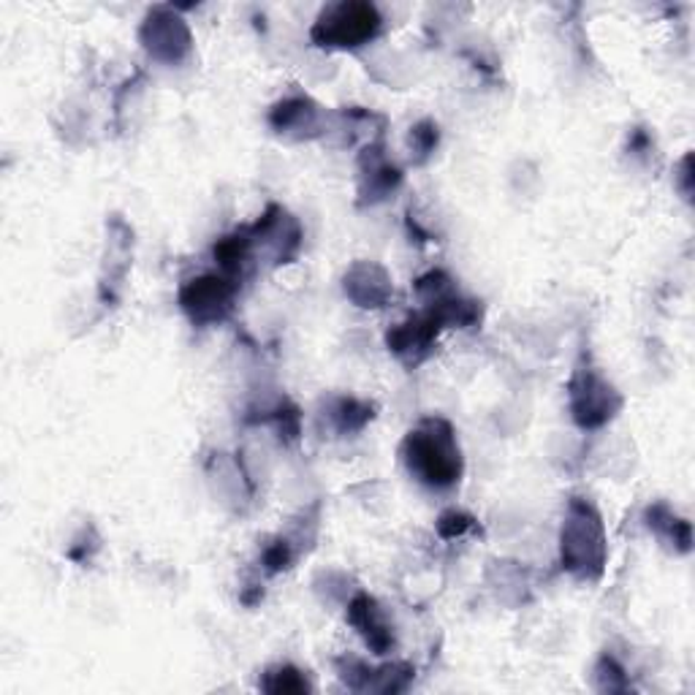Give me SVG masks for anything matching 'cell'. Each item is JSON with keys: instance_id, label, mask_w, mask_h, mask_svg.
Instances as JSON below:
<instances>
[{"instance_id": "ac0fdd59", "label": "cell", "mask_w": 695, "mask_h": 695, "mask_svg": "<svg viewBox=\"0 0 695 695\" xmlns=\"http://www.w3.org/2000/svg\"><path fill=\"white\" fill-rule=\"evenodd\" d=\"M291 559H294L291 544H288L286 538H278V540H272L267 549H264L261 563H264V568L269 570V574H280V570H286L288 565H291Z\"/></svg>"}, {"instance_id": "d6986e66", "label": "cell", "mask_w": 695, "mask_h": 695, "mask_svg": "<svg viewBox=\"0 0 695 695\" xmlns=\"http://www.w3.org/2000/svg\"><path fill=\"white\" fill-rule=\"evenodd\" d=\"M473 525H476V522H473V516L465 514V510H446L438 522V533L443 538H459V535H465Z\"/></svg>"}, {"instance_id": "8fae6325", "label": "cell", "mask_w": 695, "mask_h": 695, "mask_svg": "<svg viewBox=\"0 0 695 695\" xmlns=\"http://www.w3.org/2000/svg\"><path fill=\"white\" fill-rule=\"evenodd\" d=\"M269 122H272V128L278 133L299 131V137H305L307 131H316L318 128V109L310 98L294 96V98H286V101H280L278 107L272 109Z\"/></svg>"}, {"instance_id": "9c48e42d", "label": "cell", "mask_w": 695, "mask_h": 695, "mask_svg": "<svg viewBox=\"0 0 695 695\" xmlns=\"http://www.w3.org/2000/svg\"><path fill=\"white\" fill-rule=\"evenodd\" d=\"M346 294L359 307H367V310L373 307L375 310V307H384L391 299V278L378 264L359 261L348 269Z\"/></svg>"}, {"instance_id": "5bb4252c", "label": "cell", "mask_w": 695, "mask_h": 695, "mask_svg": "<svg viewBox=\"0 0 695 695\" xmlns=\"http://www.w3.org/2000/svg\"><path fill=\"white\" fill-rule=\"evenodd\" d=\"M331 418H335V427L340 435L361 433L375 418V405L354 397H340L331 408Z\"/></svg>"}, {"instance_id": "52a82bcc", "label": "cell", "mask_w": 695, "mask_h": 695, "mask_svg": "<svg viewBox=\"0 0 695 695\" xmlns=\"http://www.w3.org/2000/svg\"><path fill=\"white\" fill-rule=\"evenodd\" d=\"M141 41L152 58L163 60V63H177L188 54L190 49V33L177 17L166 14V11H156L147 17L145 28H141Z\"/></svg>"}, {"instance_id": "7a4b0ae2", "label": "cell", "mask_w": 695, "mask_h": 695, "mask_svg": "<svg viewBox=\"0 0 695 695\" xmlns=\"http://www.w3.org/2000/svg\"><path fill=\"white\" fill-rule=\"evenodd\" d=\"M559 555L563 568L582 582L600 579L608 559L606 530L598 508L584 497H574L568 503L563 530H559Z\"/></svg>"}, {"instance_id": "3957f363", "label": "cell", "mask_w": 695, "mask_h": 695, "mask_svg": "<svg viewBox=\"0 0 695 695\" xmlns=\"http://www.w3.org/2000/svg\"><path fill=\"white\" fill-rule=\"evenodd\" d=\"M380 33V14L370 3H335L326 6L312 28L318 47L354 49L367 44Z\"/></svg>"}, {"instance_id": "2e32d148", "label": "cell", "mask_w": 695, "mask_h": 695, "mask_svg": "<svg viewBox=\"0 0 695 695\" xmlns=\"http://www.w3.org/2000/svg\"><path fill=\"white\" fill-rule=\"evenodd\" d=\"M595 676H598V687H600V691L625 693L627 687H631V685H627L625 668L619 666V663L614 661V657H608V655H603V657H600L598 668H595Z\"/></svg>"}, {"instance_id": "4fadbf2b", "label": "cell", "mask_w": 695, "mask_h": 695, "mask_svg": "<svg viewBox=\"0 0 695 695\" xmlns=\"http://www.w3.org/2000/svg\"><path fill=\"white\" fill-rule=\"evenodd\" d=\"M250 250H254V239H250L248 231H237L229 234V237L218 239L215 245V261L220 264V269L226 272V278H237L245 269V264L250 261Z\"/></svg>"}, {"instance_id": "8992f818", "label": "cell", "mask_w": 695, "mask_h": 695, "mask_svg": "<svg viewBox=\"0 0 695 695\" xmlns=\"http://www.w3.org/2000/svg\"><path fill=\"white\" fill-rule=\"evenodd\" d=\"M443 324L435 312L424 310L418 316H410L408 321L397 324L395 329H389L386 335V346L395 356L405 361V365H418L429 356L435 340H438Z\"/></svg>"}, {"instance_id": "6da1fadb", "label": "cell", "mask_w": 695, "mask_h": 695, "mask_svg": "<svg viewBox=\"0 0 695 695\" xmlns=\"http://www.w3.org/2000/svg\"><path fill=\"white\" fill-rule=\"evenodd\" d=\"M403 459L421 484L448 489L463 478V451L446 418H424L403 443Z\"/></svg>"}, {"instance_id": "30bf717a", "label": "cell", "mask_w": 695, "mask_h": 695, "mask_svg": "<svg viewBox=\"0 0 695 695\" xmlns=\"http://www.w3.org/2000/svg\"><path fill=\"white\" fill-rule=\"evenodd\" d=\"M365 152H370V166L361 163L365 175H361V201H384L386 196H391L403 182V171L397 166L386 163L380 156V147L370 145Z\"/></svg>"}, {"instance_id": "277c9868", "label": "cell", "mask_w": 695, "mask_h": 695, "mask_svg": "<svg viewBox=\"0 0 695 695\" xmlns=\"http://www.w3.org/2000/svg\"><path fill=\"white\" fill-rule=\"evenodd\" d=\"M570 391V416L582 429L606 427L623 408V397L608 384L595 367H576L574 378L568 384Z\"/></svg>"}, {"instance_id": "7c38bea8", "label": "cell", "mask_w": 695, "mask_h": 695, "mask_svg": "<svg viewBox=\"0 0 695 695\" xmlns=\"http://www.w3.org/2000/svg\"><path fill=\"white\" fill-rule=\"evenodd\" d=\"M644 522H647V527L652 533L661 535L663 540H668L676 552H682V555L691 552V546H693L691 522L679 519V516H676L666 503H655V506H649L647 514H644Z\"/></svg>"}, {"instance_id": "9a60e30c", "label": "cell", "mask_w": 695, "mask_h": 695, "mask_svg": "<svg viewBox=\"0 0 695 695\" xmlns=\"http://www.w3.org/2000/svg\"><path fill=\"white\" fill-rule=\"evenodd\" d=\"M261 691L272 693V695H305L312 691L310 679H307L305 672L294 666H275L264 674L261 679Z\"/></svg>"}, {"instance_id": "ba28073f", "label": "cell", "mask_w": 695, "mask_h": 695, "mask_svg": "<svg viewBox=\"0 0 695 695\" xmlns=\"http://www.w3.org/2000/svg\"><path fill=\"white\" fill-rule=\"evenodd\" d=\"M346 619L359 631V636L365 638V644L370 647L375 655H389L395 649V627L386 619L384 608L378 606V600L370 595L359 593L354 600L348 603Z\"/></svg>"}, {"instance_id": "e0dca14e", "label": "cell", "mask_w": 695, "mask_h": 695, "mask_svg": "<svg viewBox=\"0 0 695 695\" xmlns=\"http://www.w3.org/2000/svg\"><path fill=\"white\" fill-rule=\"evenodd\" d=\"M438 139H440L438 126H435L433 120L418 122L414 131H410V147H414V152H418L421 161L435 150V147H438Z\"/></svg>"}, {"instance_id": "5b68a950", "label": "cell", "mask_w": 695, "mask_h": 695, "mask_svg": "<svg viewBox=\"0 0 695 695\" xmlns=\"http://www.w3.org/2000/svg\"><path fill=\"white\" fill-rule=\"evenodd\" d=\"M234 297H237V280L226 275H201L182 286L180 307L193 324H220L229 318Z\"/></svg>"}]
</instances>
